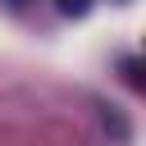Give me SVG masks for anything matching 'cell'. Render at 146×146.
Wrapping results in <instances>:
<instances>
[{
	"instance_id": "obj_1",
	"label": "cell",
	"mask_w": 146,
	"mask_h": 146,
	"mask_svg": "<svg viewBox=\"0 0 146 146\" xmlns=\"http://www.w3.org/2000/svg\"><path fill=\"white\" fill-rule=\"evenodd\" d=\"M91 9V0H59V14H68V18H82Z\"/></svg>"
},
{
	"instance_id": "obj_2",
	"label": "cell",
	"mask_w": 146,
	"mask_h": 146,
	"mask_svg": "<svg viewBox=\"0 0 146 146\" xmlns=\"http://www.w3.org/2000/svg\"><path fill=\"white\" fill-rule=\"evenodd\" d=\"M123 68H128V82H132V87H141V64H137V59H128Z\"/></svg>"
},
{
	"instance_id": "obj_3",
	"label": "cell",
	"mask_w": 146,
	"mask_h": 146,
	"mask_svg": "<svg viewBox=\"0 0 146 146\" xmlns=\"http://www.w3.org/2000/svg\"><path fill=\"white\" fill-rule=\"evenodd\" d=\"M9 5H23V0H9Z\"/></svg>"
}]
</instances>
